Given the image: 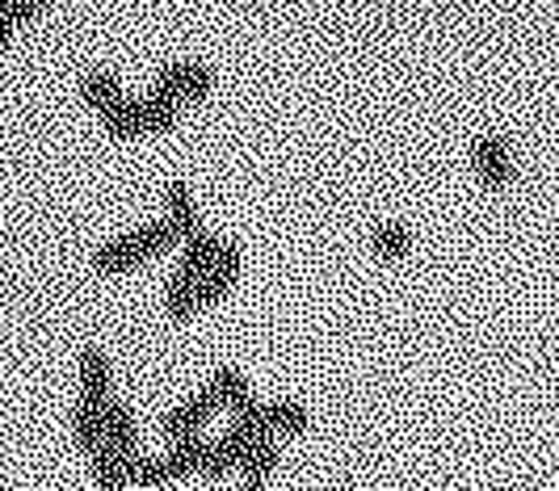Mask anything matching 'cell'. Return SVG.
Listing matches in <instances>:
<instances>
[{
  "instance_id": "ac0fdd59",
  "label": "cell",
  "mask_w": 559,
  "mask_h": 491,
  "mask_svg": "<svg viewBox=\"0 0 559 491\" xmlns=\"http://www.w3.org/2000/svg\"><path fill=\"white\" fill-rule=\"evenodd\" d=\"M127 463H131V458H118L110 445H102V450L93 454V483H97L102 491L131 488V479H127Z\"/></svg>"
},
{
  "instance_id": "7402d4cb",
  "label": "cell",
  "mask_w": 559,
  "mask_h": 491,
  "mask_svg": "<svg viewBox=\"0 0 559 491\" xmlns=\"http://www.w3.org/2000/svg\"><path fill=\"white\" fill-rule=\"evenodd\" d=\"M47 4H51V0H9V22H13V26H26V22H34Z\"/></svg>"
},
{
  "instance_id": "7c38bea8",
  "label": "cell",
  "mask_w": 559,
  "mask_h": 491,
  "mask_svg": "<svg viewBox=\"0 0 559 491\" xmlns=\"http://www.w3.org/2000/svg\"><path fill=\"white\" fill-rule=\"evenodd\" d=\"M198 282L202 277H190L186 270H177L168 277V290H165V302H168V315L177 320V324H186V320H194L198 311Z\"/></svg>"
},
{
  "instance_id": "6da1fadb",
  "label": "cell",
  "mask_w": 559,
  "mask_h": 491,
  "mask_svg": "<svg viewBox=\"0 0 559 491\" xmlns=\"http://www.w3.org/2000/svg\"><path fill=\"white\" fill-rule=\"evenodd\" d=\"M173 244H177V231H173V223L160 215L156 223H147V227H135V231H127V236H114V240H106L102 248H93V270L127 273V270H135V265H143V261H152V256H160V252Z\"/></svg>"
},
{
  "instance_id": "603a6c76",
  "label": "cell",
  "mask_w": 559,
  "mask_h": 491,
  "mask_svg": "<svg viewBox=\"0 0 559 491\" xmlns=\"http://www.w3.org/2000/svg\"><path fill=\"white\" fill-rule=\"evenodd\" d=\"M240 491H265V479H245V488Z\"/></svg>"
},
{
  "instance_id": "44dd1931",
  "label": "cell",
  "mask_w": 559,
  "mask_h": 491,
  "mask_svg": "<svg viewBox=\"0 0 559 491\" xmlns=\"http://www.w3.org/2000/svg\"><path fill=\"white\" fill-rule=\"evenodd\" d=\"M177 122V106H168L160 97H140V127L143 135H160V131H173Z\"/></svg>"
},
{
  "instance_id": "ffe728a7",
  "label": "cell",
  "mask_w": 559,
  "mask_h": 491,
  "mask_svg": "<svg viewBox=\"0 0 559 491\" xmlns=\"http://www.w3.org/2000/svg\"><path fill=\"white\" fill-rule=\"evenodd\" d=\"M127 479H131V488H168L173 483V470H168L165 458H143V454H135L127 463Z\"/></svg>"
},
{
  "instance_id": "5b68a950",
  "label": "cell",
  "mask_w": 559,
  "mask_h": 491,
  "mask_svg": "<svg viewBox=\"0 0 559 491\" xmlns=\"http://www.w3.org/2000/svg\"><path fill=\"white\" fill-rule=\"evenodd\" d=\"M240 270H245V252H240V244H231V240H224V248H219V261L211 265V273L198 282V307H211V302H219L236 286V277H240Z\"/></svg>"
},
{
  "instance_id": "3957f363",
  "label": "cell",
  "mask_w": 559,
  "mask_h": 491,
  "mask_svg": "<svg viewBox=\"0 0 559 491\" xmlns=\"http://www.w3.org/2000/svg\"><path fill=\"white\" fill-rule=\"evenodd\" d=\"M219 408V399L211 395V386H202L198 395H190L186 404H177V408L168 411L165 420H160V429H165L168 441H186V436H198L202 429H206V420L215 416Z\"/></svg>"
},
{
  "instance_id": "8992f818",
  "label": "cell",
  "mask_w": 559,
  "mask_h": 491,
  "mask_svg": "<svg viewBox=\"0 0 559 491\" xmlns=\"http://www.w3.org/2000/svg\"><path fill=\"white\" fill-rule=\"evenodd\" d=\"M102 445H110L118 458H135L140 454V420H135L131 404H122V399L106 404V441Z\"/></svg>"
},
{
  "instance_id": "ba28073f",
  "label": "cell",
  "mask_w": 559,
  "mask_h": 491,
  "mask_svg": "<svg viewBox=\"0 0 559 491\" xmlns=\"http://www.w3.org/2000/svg\"><path fill=\"white\" fill-rule=\"evenodd\" d=\"M165 218L173 223L177 240H186V236L202 231V215H198L194 190H190L181 177H177V181H168V190H165Z\"/></svg>"
},
{
  "instance_id": "4fadbf2b",
  "label": "cell",
  "mask_w": 559,
  "mask_h": 491,
  "mask_svg": "<svg viewBox=\"0 0 559 491\" xmlns=\"http://www.w3.org/2000/svg\"><path fill=\"white\" fill-rule=\"evenodd\" d=\"M97 122H102L114 139H140L143 135L140 97H122V101H114L110 109H102V113H97Z\"/></svg>"
},
{
  "instance_id": "30bf717a",
  "label": "cell",
  "mask_w": 559,
  "mask_h": 491,
  "mask_svg": "<svg viewBox=\"0 0 559 491\" xmlns=\"http://www.w3.org/2000/svg\"><path fill=\"white\" fill-rule=\"evenodd\" d=\"M81 97L93 113H102V109H110L114 101H122L127 88H122L118 72H110V68H88L81 76Z\"/></svg>"
},
{
  "instance_id": "52a82bcc",
  "label": "cell",
  "mask_w": 559,
  "mask_h": 491,
  "mask_svg": "<svg viewBox=\"0 0 559 491\" xmlns=\"http://www.w3.org/2000/svg\"><path fill=\"white\" fill-rule=\"evenodd\" d=\"M81 404H110V357L102 345L81 349Z\"/></svg>"
},
{
  "instance_id": "7a4b0ae2",
  "label": "cell",
  "mask_w": 559,
  "mask_h": 491,
  "mask_svg": "<svg viewBox=\"0 0 559 491\" xmlns=\"http://www.w3.org/2000/svg\"><path fill=\"white\" fill-rule=\"evenodd\" d=\"M215 88V68L202 59H173L156 72V81L147 88V97H160L168 106L181 109V101H202Z\"/></svg>"
},
{
  "instance_id": "e0dca14e",
  "label": "cell",
  "mask_w": 559,
  "mask_h": 491,
  "mask_svg": "<svg viewBox=\"0 0 559 491\" xmlns=\"http://www.w3.org/2000/svg\"><path fill=\"white\" fill-rule=\"evenodd\" d=\"M106 441V404H81L76 408V445L93 458Z\"/></svg>"
},
{
  "instance_id": "8fae6325",
  "label": "cell",
  "mask_w": 559,
  "mask_h": 491,
  "mask_svg": "<svg viewBox=\"0 0 559 491\" xmlns=\"http://www.w3.org/2000/svg\"><path fill=\"white\" fill-rule=\"evenodd\" d=\"M206 450H211V441H206L202 433L186 436V441H173V450L165 454L168 470H173V483H177V479H190V475H202Z\"/></svg>"
},
{
  "instance_id": "d6986e66",
  "label": "cell",
  "mask_w": 559,
  "mask_h": 491,
  "mask_svg": "<svg viewBox=\"0 0 559 491\" xmlns=\"http://www.w3.org/2000/svg\"><path fill=\"white\" fill-rule=\"evenodd\" d=\"M282 454L278 445H274V436H257L249 445V454H245V463H240V470H245V479H270L274 470H278Z\"/></svg>"
},
{
  "instance_id": "9c48e42d",
  "label": "cell",
  "mask_w": 559,
  "mask_h": 491,
  "mask_svg": "<svg viewBox=\"0 0 559 491\" xmlns=\"http://www.w3.org/2000/svg\"><path fill=\"white\" fill-rule=\"evenodd\" d=\"M219 248H224V236H215V231L202 227V231L181 240V265L177 270H186L190 277H206L211 265L219 261Z\"/></svg>"
},
{
  "instance_id": "9a60e30c",
  "label": "cell",
  "mask_w": 559,
  "mask_h": 491,
  "mask_svg": "<svg viewBox=\"0 0 559 491\" xmlns=\"http://www.w3.org/2000/svg\"><path fill=\"white\" fill-rule=\"evenodd\" d=\"M261 420H265V433H308L311 416L299 404H290V399H274V404H265V411H261Z\"/></svg>"
},
{
  "instance_id": "5bb4252c",
  "label": "cell",
  "mask_w": 559,
  "mask_h": 491,
  "mask_svg": "<svg viewBox=\"0 0 559 491\" xmlns=\"http://www.w3.org/2000/svg\"><path fill=\"white\" fill-rule=\"evenodd\" d=\"M211 395L219 399V408H227V411H236L240 404H249L252 399V391H249V379L240 374V370H231V366H219L215 374H211Z\"/></svg>"
},
{
  "instance_id": "277c9868",
  "label": "cell",
  "mask_w": 559,
  "mask_h": 491,
  "mask_svg": "<svg viewBox=\"0 0 559 491\" xmlns=\"http://www.w3.org/2000/svg\"><path fill=\"white\" fill-rule=\"evenodd\" d=\"M476 168H479V181L488 190H509L513 185V156H509V143L504 135H479L476 139Z\"/></svg>"
},
{
  "instance_id": "2e32d148",
  "label": "cell",
  "mask_w": 559,
  "mask_h": 491,
  "mask_svg": "<svg viewBox=\"0 0 559 491\" xmlns=\"http://www.w3.org/2000/svg\"><path fill=\"white\" fill-rule=\"evenodd\" d=\"M370 248H374L379 261H404L413 252V236H408L404 223H379L370 231Z\"/></svg>"
}]
</instances>
